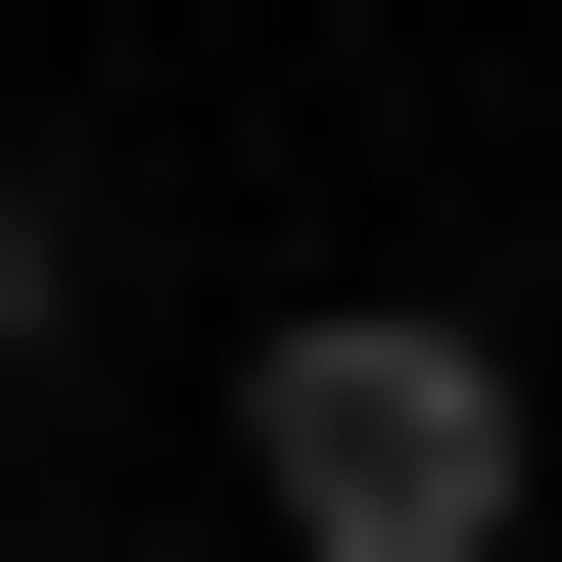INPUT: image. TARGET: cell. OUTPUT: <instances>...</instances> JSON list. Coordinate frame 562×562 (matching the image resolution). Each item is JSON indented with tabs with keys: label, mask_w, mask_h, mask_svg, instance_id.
I'll return each instance as SVG.
<instances>
[{
	"label": "cell",
	"mask_w": 562,
	"mask_h": 562,
	"mask_svg": "<svg viewBox=\"0 0 562 562\" xmlns=\"http://www.w3.org/2000/svg\"><path fill=\"white\" fill-rule=\"evenodd\" d=\"M235 469H281V562H516V328L328 281V328H235Z\"/></svg>",
	"instance_id": "cell-1"
},
{
	"label": "cell",
	"mask_w": 562,
	"mask_h": 562,
	"mask_svg": "<svg viewBox=\"0 0 562 562\" xmlns=\"http://www.w3.org/2000/svg\"><path fill=\"white\" fill-rule=\"evenodd\" d=\"M94 328H140V188H94V140H0V422L94 375Z\"/></svg>",
	"instance_id": "cell-2"
}]
</instances>
